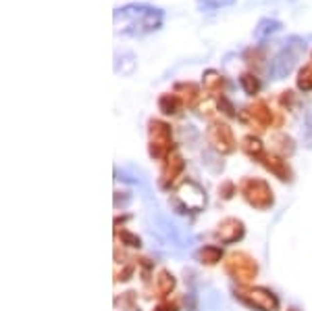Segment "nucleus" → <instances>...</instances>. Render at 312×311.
Masks as SVG:
<instances>
[{"instance_id": "39448f33", "label": "nucleus", "mask_w": 312, "mask_h": 311, "mask_svg": "<svg viewBox=\"0 0 312 311\" xmlns=\"http://www.w3.org/2000/svg\"><path fill=\"white\" fill-rule=\"evenodd\" d=\"M136 65H137V59L134 52H121V54H117L115 71L121 75H131L136 71Z\"/></svg>"}, {"instance_id": "f257e3e1", "label": "nucleus", "mask_w": 312, "mask_h": 311, "mask_svg": "<svg viewBox=\"0 0 312 311\" xmlns=\"http://www.w3.org/2000/svg\"><path fill=\"white\" fill-rule=\"evenodd\" d=\"M304 50H306V40H302L300 36L287 38V40L283 42V48L273 57L271 65H269V77L271 80H275V82L285 80V77L295 69Z\"/></svg>"}, {"instance_id": "423d86ee", "label": "nucleus", "mask_w": 312, "mask_h": 311, "mask_svg": "<svg viewBox=\"0 0 312 311\" xmlns=\"http://www.w3.org/2000/svg\"><path fill=\"white\" fill-rule=\"evenodd\" d=\"M237 0H196V6L200 13H213L218 9H225V6L235 4Z\"/></svg>"}, {"instance_id": "20e7f679", "label": "nucleus", "mask_w": 312, "mask_h": 311, "mask_svg": "<svg viewBox=\"0 0 312 311\" xmlns=\"http://www.w3.org/2000/svg\"><path fill=\"white\" fill-rule=\"evenodd\" d=\"M281 21L277 19H271V17H264L258 21V25L254 27V38L256 40H267V38L271 36H275L277 32H281Z\"/></svg>"}, {"instance_id": "f03ea898", "label": "nucleus", "mask_w": 312, "mask_h": 311, "mask_svg": "<svg viewBox=\"0 0 312 311\" xmlns=\"http://www.w3.org/2000/svg\"><path fill=\"white\" fill-rule=\"evenodd\" d=\"M162 17H165V13L160 9H156V6H150L146 4V9L136 15L131 23L127 27H123V36H134V38H139V36H146L150 32H156V29H160L162 25Z\"/></svg>"}, {"instance_id": "0eeeda50", "label": "nucleus", "mask_w": 312, "mask_h": 311, "mask_svg": "<svg viewBox=\"0 0 312 311\" xmlns=\"http://www.w3.org/2000/svg\"><path fill=\"white\" fill-rule=\"evenodd\" d=\"M302 138L306 146H312V107L304 115V128H302Z\"/></svg>"}, {"instance_id": "6e6552de", "label": "nucleus", "mask_w": 312, "mask_h": 311, "mask_svg": "<svg viewBox=\"0 0 312 311\" xmlns=\"http://www.w3.org/2000/svg\"><path fill=\"white\" fill-rule=\"evenodd\" d=\"M239 84H241V88H244L248 94H256V92L260 90V82L256 80V77H252V75H241L239 77Z\"/></svg>"}, {"instance_id": "7ed1b4c3", "label": "nucleus", "mask_w": 312, "mask_h": 311, "mask_svg": "<svg viewBox=\"0 0 312 311\" xmlns=\"http://www.w3.org/2000/svg\"><path fill=\"white\" fill-rule=\"evenodd\" d=\"M150 225H154V232L158 234L160 240H165L167 244L181 248L183 246V238H181V230L169 220L167 215H162L158 209H152L150 211Z\"/></svg>"}]
</instances>
